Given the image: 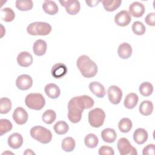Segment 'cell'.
I'll return each instance as SVG.
<instances>
[{
	"label": "cell",
	"mask_w": 155,
	"mask_h": 155,
	"mask_svg": "<svg viewBox=\"0 0 155 155\" xmlns=\"http://www.w3.org/2000/svg\"><path fill=\"white\" fill-rule=\"evenodd\" d=\"M155 154V146L153 143L148 144L144 147L142 151L143 155H154Z\"/></svg>",
	"instance_id": "39"
},
{
	"label": "cell",
	"mask_w": 155,
	"mask_h": 155,
	"mask_svg": "<svg viewBox=\"0 0 155 155\" xmlns=\"http://www.w3.org/2000/svg\"><path fill=\"white\" fill-rule=\"evenodd\" d=\"M16 59L18 65L22 67H29L33 62L32 55L27 51H22L19 53Z\"/></svg>",
	"instance_id": "13"
},
{
	"label": "cell",
	"mask_w": 155,
	"mask_h": 155,
	"mask_svg": "<svg viewBox=\"0 0 155 155\" xmlns=\"http://www.w3.org/2000/svg\"><path fill=\"white\" fill-rule=\"evenodd\" d=\"M12 109V102L7 97H2L0 99V113H8Z\"/></svg>",
	"instance_id": "33"
},
{
	"label": "cell",
	"mask_w": 155,
	"mask_h": 155,
	"mask_svg": "<svg viewBox=\"0 0 155 155\" xmlns=\"http://www.w3.org/2000/svg\"><path fill=\"white\" fill-rule=\"evenodd\" d=\"M130 15L135 18L141 17L145 12V7L142 3L139 2H133L129 7Z\"/></svg>",
	"instance_id": "15"
},
{
	"label": "cell",
	"mask_w": 155,
	"mask_h": 155,
	"mask_svg": "<svg viewBox=\"0 0 155 155\" xmlns=\"http://www.w3.org/2000/svg\"><path fill=\"white\" fill-rule=\"evenodd\" d=\"M131 21V17L130 13L126 10H122L117 13L114 16L115 23L120 27L128 25Z\"/></svg>",
	"instance_id": "12"
},
{
	"label": "cell",
	"mask_w": 155,
	"mask_h": 155,
	"mask_svg": "<svg viewBox=\"0 0 155 155\" xmlns=\"http://www.w3.org/2000/svg\"><path fill=\"white\" fill-rule=\"evenodd\" d=\"M44 91L47 96L51 99H57L61 94L59 87L52 83L47 84L44 88Z\"/></svg>",
	"instance_id": "20"
},
{
	"label": "cell",
	"mask_w": 155,
	"mask_h": 155,
	"mask_svg": "<svg viewBox=\"0 0 155 155\" xmlns=\"http://www.w3.org/2000/svg\"><path fill=\"white\" fill-rule=\"evenodd\" d=\"M145 22L148 25L154 26L155 25V13L153 12L148 13L145 18Z\"/></svg>",
	"instance_id": "40"
},
{
	"label": "cell",
	"mask_w": 155,
	"mask_h": 155,
	"mask_svg": "<svg viewBox=\"0 0 155 155\" xmlns=\"http://www.w3.org/2000/svg\"><path fill=\"white\" fill-rule=\"evenodd\" d=\"M75 140L71 137H65L62 141V149L66 152H71L73 151L75 148Z\"/></svg>",
	"instance_id": "28"
},
{
	"label": "cell",
	"mask_w": 155,
	"mask_h": 155,
	"mask_svg": "<svg viewBox=\"0 0 155 155\" xmlns=\"http://www.w3.org/2000/svg\"><path fill=\"white\" fill-rule=\"evenodd\" d=\"M107 94L108 99L111 104L116 105L120 103L122 97V91L119 87L116 85L110 86L107 91Z\"/></svg>",
	"instance_id": "8"
},
{
	"label": "cell",
	"mask_w": 155,
	"mask_h": 155,
	"mask_svg": "<svg viewBox=\"0 0 155 155\" xmlns=\"http://www.w3.org/2000/svg\"><path fill=\"white\" fill-rule=\"evenodd\" d=\"M90 90L97 97L102 98L106 94V91L104 85L99 82L94 81L89 84Z\"/></svg>",
	"instance_id": "14"
},
{
	"label": "cell",
	"mask_w": 155,
	"mask_h": 155,
	"mask_svg": "<svg viewBox=\"0 0 155 155\" xmlns=\"http://www.w3.org/2000/svg\"><path fill=\"white\" fill-rule=\"evenodd\" d=\"M88 116L90 125L94 128H99L104 124L105 113L101 108H95L89 111Z\"/></svg>",
	"instance_id": "6"
},
{
	"label": "cell",
	"mask_w": 155,
	"mask_h": 155,
	"mask_svg": "<svg viewBox=\"0 0 155 155\" xmlns=\"http://www.w3.org/2000/svg\"><path fill=\"white\" fill-rule=\"evenodd\" d=\"M147 131L142 128H137L133 133V139L134 142L139 145L143 144L148 139Z\"/></svg>",
	"instance_id": "18"
},
{
	"label": "cell",
	"mask_w": 155,
	"mask_h": 155,
	"mask_svg": "<svg viewBox=\"0 0 155 155\" xmlns=\"http://www.w3.org/2000/svg\"><path fill=\"white\" fill-rule=\"evenodd\" d=\"M132 122L129 118L124 117L120 120L118 124L119 130L124 133H128L132 128Z\"/></svg>",
	"instance_id": "29"
},
{
	"label": "cell",
	"mask_w": 155,
	"mask_h": 155,
	"mask_svg": "<svg viewBox=\"0 0 155 155\" xmlns=\"http://www.w3.org/2000/svg\"><path fill=\"white\" fill-rule=\"evenodd\" d=\"M117 149L120 155H137L136 149L133 147L130 141L125 137H122L119 139L117 143Z\"/></svg>",
	"instance_id": "7"
},
{
	"label": "cell",
	"mask_w": 155,
	"mask_h": 155,
	"mask_svg": "<svg viewBox=\"0 0 155 155\" xmlns=\"http://www.w3.org/2000/svg\"><path fill=\"white\" fill-rule=\"evenodd\" d=\"M42 8L44 12L50 15H54L58 12V6L55 2L46 0L42 4Z\"/></svg>",
	"instance_id": "23"
},
{
	"label": "cell",
	"mask_w": 155,
	"mask_h": 155,
	"mask_svg": "<svg viewBox=\"0 0 155 155\" xmlns=\"http://www.w3.org/2000/svg\"><path fill=\"white\" fill-rule=\"evenodd\" d=\"M53 129L56 133L59 135H62L68 132L69 127L65 121L59 120L54 124L53 127Z\"/></svg>",
	"instance_id": "32"
},
{
	"label": "cell",
	"mask_w": 155,
	"mask_h": 155,
	"mask_svg": "<svg viewBox=\"0 0 155 155\" xmlns=\"http://www.w3.org/2000/svg\"><path fill=\"white\" fill-rule=\"evenodd\" d=\"M84 143L86 147L89 148H94L97 147L99 143V139L96 135L93 133L88 134L84 139Z\"/></svg>",
	"instance_id": "30"
},
{
	"label": "cell",
	"mask_w": 155,
	"mask_h": 155,
	"mask_svg": "<svg viewBox=\"0 0 155 155\" xmlns=\"http://www.w3.org/2000/svg\"><path fill=\"white\" fill-rule=\"evenodd\" d=\"M67 73V67L63 63L54 64L51 70V75L56 79H60L64 76Z\"/></svg>",
	"instance_id": "16"
},
{
	"label": "cell",
	"mask_w": 155,
	"mask_h": 155,
	"mask_svg": "<svg viewBox=\"0 0 155 155\" xmlns=\"http://www.w3.org/2000/svg\"><path fill=\"white\" fill-rule=\"evenodd\" d=\"M56 118V114L53 110H47L42 114V119L47 124H51Z\"/></svg>",
	"instance_id": "35"
},
{
	"label": "cell",
	"mask_w": 155,
	"mask_h": 155,
	"mask_svg": "<svg viewBox=\"0 0 155 155\" xmlns=\"http://www.w3.org/2000/svg\"><path fill=\"white\" fill-rule=\"evenodd\" d=\"M30 133L31 137L44 144L48 143L52 139L51 131L48 129L40 125L32 127Z\"/></svg>",
	"instance_id": "3"
},
{
	"label": "cell",
	"mask_w": 155,
	"mask_h": 155,
	"mask_svg": "<svg viewBox=\"0 0 155 155\" xmlns=\"http://www.w3.org/2000/svg\"><path fill=\"white\" fill-rule=\"evenodd\" d=\"M101 2L105 10L109 12L116 10L120 7L122 3V1L120 0H103Z\"/></svg>",
	"instance_id": "25"
},
{
	"label": "cell",
	"mask_w": 155,
	"mask_h": 155,
	"mask_svg": "<svg viewBox=\"0 0 155 155\" xmlns=\"http://www.w3.org/2000/svg\"><path fill=\"white\" fill-rule=\"evenodd\" d=\"M33 85V79L28 74H21L16 80V85L21 90L30 89Z\"/></svg>",
	"instance_id": "10"
},
{
	"label": "cell",
	"mask_w": 155,
	"mask_h": 155,
	"mask_svg": "<svg viewBox=\"0 0 155 155\" xmlns=\"http://www.w3.org/2000/svg\"><path fill=\"white\" fill-rule=\"evenodd\" d=\"M139 101V97L137 94L134 93H131L128 94L124 102V106L128 109L134 108L137 104Z\"/></svg>",
	"instance_id": "24"
},
{
	"label": "cell",
	"mask_w": 155,
	"mask_h": 155,
	"mask_svg": "<svg viewBox=\"0 0 155 155\" xmlns=\"http://www.w3.org/2000/svg\"><path fill=\"white\" fill-rule=\"evenodd\" d=\"M132 31L137 35H142L146 31V27L144 24L140 21H135L132 25Z\"/></svg>",
	"instance_id": "37"
},
{
	"label": "cell",
	"mask_w": 155,
	"mask_h": 155,
	"mask_svg": "<svg viewBox=\"0 0 155 155\" xmlns=\"http://www.w3.org/2000/svg\"><path fill=\"white\" fill-rule=\"evenodd\" d=\"M139 110L142 115L149 116L153 113V104L150 101H143L140 103Z\"/></svg>",
	"instance_id": "26"
},
{
	"label": "cell",
	"mask_w": 155,
	"mask_h": 155,
	"mask_svg": "<svg viewBox=\"0 0 155 155\" xmlns=\"http://www.w3.org/2000/svg\"><path fill=\"white\" fill-rule=\"evenodd\" d=\"M16 7L20 11H28L32 9L33 2L32 1H19L15 2Z\"/></svg>",
	"instance_id": "34"
},
{
	"label": "cell",
	"mask_w": 155,
	"mask_h": 155,
	"mask_svg": "<svg viewBox=\"0 0 155 155\" xmlns=\"http://www.w3.org/2000/svg\"><path fill=\"white\" fill-rule=\"evenodd\" d=\"M62 6L65 8L67 13L70 15H75L80 11L81 5L78 1L76 0H67L59 1Z\"/></svg>",
	"instance_id": "9"
},
{
	"label": "cell",
	"mask_w": 155,
	"mask_h": 155,
	"mask_svg": "<svg viewBox=\"0 0 155 155\" xmlns=\"http://www.w3.org/2000/svg\"><path fill=\"white\" fill-rule=\"evenodd\" d=\"M140 93L145 97L150 96L153 92V86L149 82H142L139 86Z\"/></svg>",
	"instance_id": "31"
},
{
	"label": "cell",
	"mask_w": 155,
	"mask_h": 155,
	"mask_svg": "<svg viewBox=\"0 0 155 155\" xmlns=\"http://www.w3.org/2000/svg\"><path fill=\"white\" fill-rule=\"evenodd\" d=\"M0 17L1 19L5 22H12L15 18V13L12 8L5 7L1 10Z\"/></svg>",
	"instance_id": "27"
},
{
	"label": "cell",
	"mask_w": 155,
	"mask_h": 155,
	"mask_svg": "<svg viewBox=\"0 0 155 155\" xmlns=\"http://www.w3.org/2000/svg\"><path fill=\"white\" fill-rule=\"evenodd\" d=\"M94 100L89 96L82 95L71 98L68 104V118L72 123H78L84 110L93 107Z\"/></svg>",
	"instance_id": "1"
},
{
	"label": "cell",
	"mask_w": 155,
	"mask_h": 155,
	"mask_svg": "<svg viewBox=\"0 0 155 155\" xmlns=\"http://www.w3.org/2000/svg\"><path fill=\"white\" fill-rule=\"evenodd\" d=\"M47 48V42L42 39L36 40L33 45V51L36 55L39 56H43Z\"/></svg>",
	"instance_id": "21"
},
{
	"label": "cell",
	"mask_w": 155,
	"mask_h": 155,
	"mask_svg": "<svg viewBox=\"0 0 155 155\" xmlns=\"http://www.w3.org/2000/svg\"><path fill=\"white\" fill-rule=\"evenodd\" d=\"M117 53L120 58L127 59L129 58L132 54V47L128 43L123 42L119 45Z\"/></svg>",
	"instance_id": "19"
},
{
	"label": "cell",
	"mask_w": 155,
	"mask_h": 155,
	"mask_svg": "<svg viewBox=\"0 0 155 155\" xmlns=\"http://www.w3.org/2000/svg\"><path fill=\"white\" fill-rule=\"evenodd\" d=\"M51 31V26L45 22H34L30 24L27 28V33L32 36H46Z\"/></svg>",
	"instance_id": "4"
},
{
	"label": "cell",
	"mask_w": 155,
	"mask_h": 155,
	"mask_svg": "<svg viewBox=\"0 0 155 155\" xmlns=\"http://www.w3.org/2000/svg\"><path fill=\"white\" fill-rule=\"evenodd\" d=\"M101 136L102 140L107 143L114 142L117 137V134L115 130L110 128L104 129L101 131Z\"/></svg>",
	"instance_id": "22"
},
{
	"label": "cell",
	"mask_w": 155,
	"mask_h": 155,
	"mask_svg": "<svg viewBox=\"0 0 155 155\" xmlns=\"http://www.w3.org/2000/svg\"><path fill=\"white\" fill-rule=\"evenodd\" d=\"M26 106L35 110H40L43 108L45 104V100L41 93H30L25 99Z\"/></svg>",
	"instance_id": "5"
},
{
	"label": "cell",
	"mask_w": 155,
	"mask_h": 155,
	"mask_svg": "<svg viewBox=\"0 0 155 155\" xmlns=\"http://www.w3.org/2000/svg\"><path fill=\"white\" fill-rule=\"evenodd\" d=\"M13 119L18 125L25 124L28 120V113L22 107H17L13 113Z\"/></svg>",
	"instance_id": "11"
},
{
	"label": "cell",
	"mask_w": 155,
	"mask_h": 155,
	"mask_svg": "<svg viewBox=\"0 0 155 155\" xmlns=\"http://www.w3.org/2000/svg\"><path fill=\"white\" fill-rule=\"evenodd\" d=\"M98 153L99 155H114V151L111 147L104 145L100 147Z\"/></svg>",
	"instance_id": "38"
},
{
	"label": "cell",
	"mask_w": 155,
	"mask_h": 155,
	"mask_svg": "<svg viewBox=\"0 0 155 155\" xmlns=\"http://www.w3.org/2000/svg\"><path fill=\"white\" fill-rule=\"evenodd\" d=\"M24 154H35V153H34L31 149H27L24 153Z\"/></svg>",
	"instance_id": "42"
},
{
	"label": "cell",
	"mask_w": 155,
	"mask_h": 155,
	"mask_svg": "<svg viewBox=\"0 0 155 155\" xmlns=\"http://www.w3.org/2000/svg\"><path fill=\"white\" fill-rule=\"evenodd\" d=\"M100 1H96V0H92V1H85L86 4L88 6L90 7H94L99 4L100 2Z\"/></svg>",
	"instance_id": "41"
},
{
	"label": "cell",
	"mask_w": 155,
	"mask_h": 155,
	"mask_svg": "<svg viewBox=\"0 0 155 155\" xmlns=\"http://www.w3.org/2000/svg\"><path fill=\"white\" fill-rule=\"evenodd\" d=\"M13 128L12 122L6 119H0V134L2 136L5 133L10 131Z\"/></svg>",
	"instance_id": "36"
},
{
	"label": "cell",
	"mask_w": 155,
	"mask_h": 155,
	"mask_svg": "<svg viewBox=\"0 0 155 155\" xmlns=\"http://www.w3.org/2000/svg\"><path fill=\"white\" fill-rule=\"evenodd\" d=\"M7 142L10 147L15 150L18 149L23 143V137L21 134L15 133L8 137Z\"/></svg>",
	"instance_id": "17"
},
{
	"label": "cell",
	"mask_w": 155,
	"mask_h": 155,
	"mask_svg": "<svg viewBox=\"0 0 155 155\" xmlns=\"http://www.w3.org/2000/svg\"><path fill=\"white\" fill-rule=\"evenodd\" d=\"M76 65L81 74L87 78L95 76L98 71L97 64L87 55L80 56L77 59Z\"/></svg>",
	"instance_id": "2"
}]
</instances>
